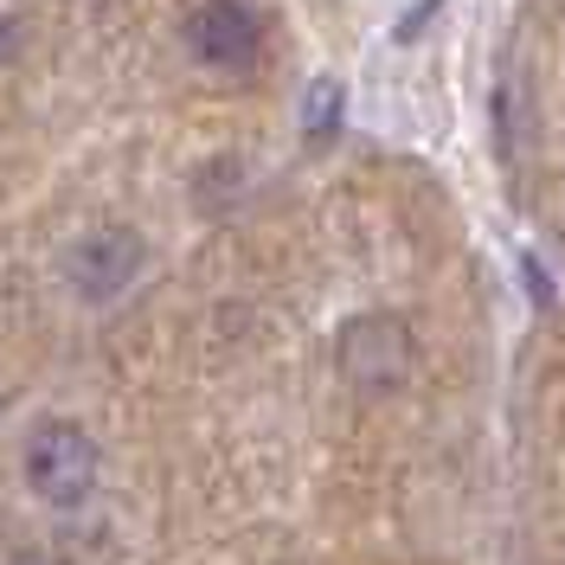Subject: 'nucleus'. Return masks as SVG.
I'll use <instances>...</instances> for the list:
<instances>
[{"label":"nucleus","mask_w":565,"mask_h":565,"mask_svg":"<svg viewBox=\"0 0 565 565\" xmlns=\"http://www.w3.org/2000/svg\"><path fill=\"white\" fill-rule=\"evenodd\" d=\"M334 366L360 398H392L418 373V334L412 321L392 316V309H366V316H348L341 334H334Z\"/></svg>","instance_id":"f257e3e1"},{"label":"nucleus","mask_w":565,"mask_h":565,"mask_svg":"<svg viewBox=\"0 0 565 565\" xmlns=\"http://www.w3.org/2000/svg\"><path fill=\"white\" fill-rule=\"evenodd\" d=\"M97 444H90V430L71 418H52L39 424L33 437H26V482H33L39 501H52V508H77L84 494L97 489Z\"/></svg>","instance_id":"f03ea898"},{"label":"nucleus","mask_w":565,"mask_h":565,"mask_svg":"<svg viewBox=\"0 0 565 565\" xmlns=\"http://www.w3.org/2000/svg\"><path fill=\"white\" fill-rule=\"evenodd\" d=\"M65 277L84 302H109L141 277V232L129 225H97L65 250Z\"/></svg>","instance_id":"7ed1b4c3"},{"label":"nucleus","mask_w":565,"mask_h":565,"mask_svg":"<svg viewBox=\"0 0 565 565\" xmlns=\"http://www.w3.org/2000/svg\"><path fill=\"white\" fill-rule=\"evenodd\" d=\"M186 45L212 71H250L264 52V20L245 0H200L186 13Z\"/></svg>","instance_id":"20e7f679"},{"label":"nucleus","mask_w":565,"mask_h":565,"mask_svg":"<svg viewBox=\"0 0 565 565\" xmlns=\"http://www.w3.org/2000/svg\"><path fill=\"white\" fill-rule=\"evenodd\" d=\"M302 129H309V141H328L341 129V84H334V77H316V84H309V97H302Z\"/></svg>","instance_id":"39448f33"},{"label":"nucleus","mask_w":565,"mask_h":565,"mask_svg":"<svg viewBox=\"0 0 565 565\" xmlns=\"http://www.w3.org/2000/svg\"><path fill=\"white\" fill-rule=\"evenodd\" d=\"M437 7H444V0H424V7H412V13L398 20V33H392V39H398V45H412V39H418V26L430 20V13H437Z\"/></svg>","instance_id":"423d86ee"},{"label":"nucleus","mask_w":565,"mask_h":565,"mask_svg":"<svg viewBox=\"0 0 565 565\" xmlns=\"http://www.w3.org/2000/svg\"><path fill=\"white\" fill-rule=\"evenodd\" d=\"M7 565H52V559H45V553H13Z\"/></svg>","instance_id":"0eeeda50"}]
</instances>
